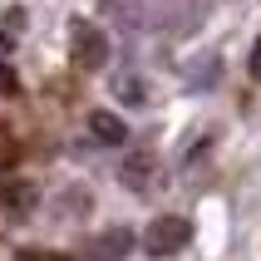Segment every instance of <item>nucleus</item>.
Here are the masks:
<instances>
[{
    "instance_id": "obj_1",
    "label": "nucleus",
    "mask_w": 261,
    "mask_h": 261,
    "mask_svg": "<svg viewBox=\"0 0 261 261\" xmlns=\"http://www.w3.org/2000/svg\"><path fill=\"white\" fill-rule=\"evenodd\" d=\"M103 5L133 30H168L177 25V10H192V0H103Z\"/></svg>"
},
{
    "instance_id": "obj_2",
    "label": "nucleus",
    "mask_w": 261,
    "mask_h": 261,
    "mask_svg": "<svg viewBox=\"0 0 261 261\" xmlns=\"http://www.w3.org/2000/svg\"><path fill=\"white\" fill-rule=\"evenodd\" d=\"M192 242V222L188 217H158L153 227L143 232V251L148 256H173Z\"/></svg>"
},
{
    "instance_id": "obj_3",
    "label": "nucleus",
    "mask_w": 261,
    "mask_h": 261,
    "mask_svg": "<svg viewBox=\"0 0 261 261\" xmlns=\"http://www.w3.org/2000/svg\"><path fill=\"white\" fill-rule=\"evenodd\" d=\"M69 44H74V59H79L84 69H99L103 59H109V40H103V30L89 25V20H74V25H69Z\"/></svg>"
},
{
    "instance_id": "obj_4",
    "label": "nucleus",
    "mask_w": 261,
    "mask_h": 261,
    "mask_svg": "<svg viewBox=\"0 0 261 261\" xmlns=\"http://www.w3.org/2000/svg\"><path fill=\"white\" fill-rule=\"evenodd\" d=\"M89 133H94L99 143H109V148H118L123 138H128L123 118H118V114H109V109H94V114H89Z\"/></svg>"
},
{
    "instance_id": "obj_5",
    "label": "nucleus",
    "mask_w": 261,
    "mask_h": 261,
    "mask_svg": "<svg viewBox=\"0 0 261 261\" xmlns=\"http://www.w3.org/2000/svg\"><path fill=\"white\" fill-rule=\"evenodd\" d=\"M0 202L10 207V212H30V207L40 202V192L30 188V182H5V192H0Z\"/></svg>"
},
{
    "instance_id": "obj_6",
    "label": "nucleus",
    "mask_w": 261,
    "mask_h": 261,
    "mask_svg": "<svg viewBox=\"0 0 261 261\" xmlns=\"http://www.w3.org/2000/svg\"><path fill=\"white\" fill-rule=\"evenodd\" d=\"M123 247H133V237H128V232H109V237L99 242L94 256H99V261H118V256H123Z\"/></svg>"
},
{
    "instance_id": "obj_7",
    "label": "nucleus",
    "mask_w": 261,
    "mask_h": 261,
    "mask_svg": "<svg viewBox=\"0 0 261 261\" xmlns=\"http://www.w3.org/2000/svg\"><path fill=\"white\" fill-rule=\"evenodd\" d=\"M123 182H133V188H143V182H148V153H138V158L123 168Z\"/></svg>"
},
{
    "instance_id": "obj_8",
    "label": "nucleus",
    "mask_w": 261,
    "mask_h": 261,
    "mask_svg": "<svg viewBox=\"0 0 261 261\" xmlns=\"http://www.w3.org/2000/svg\"><path fill=\"white\" fill-rule=\"evenodd\" d=\"M15 153H20V148H15L10 138H5V133H0V168H10V163H15Z\"/></svg>"
},
{
    "instance_id": "obj_9",
    "label": "nucleus",
    "mask_w": 261,
    "mask_h": 261,
    "mask_svg": "<svg viewBox=\"0 0 261 261\" xmlns=\"http://www.w3.org/2000/svg\"><path fill=\"white\" fill-rule=\"evenodd\" d=\"M15 89H20V84H15V69H10V64H0V94H15Z\"/></svg>"
},
{
    "instance_id": "obj_10",
    "label": "nucleus",
    "mask_w": 261,
    "mask_h": 261,
    "mask_svg": "<svg viewBox=\"0 0 261 261\" xmlns=\"http://www.w3.org/2000/svg\"><path fill=\"white\" fill-rule=\"evenodd\" d=\"M251 74H256V79H261V40L251 44Z\"/></svg>"
},
{
    "instance_id": "obj_11",
    "label": "nucleus",
    "mask_w": 261,
    "mask_h": 261,
    "mask_svg": "<svg viewBox=\"0 0 261 261\" xmlns=\"http://www.w3.org/2000/svg\"><path fill=\"white\" fill-rule=\"evenodd\" d=\"M30 261H69V256H30Z\"/></svg>"
}]
</instances>
